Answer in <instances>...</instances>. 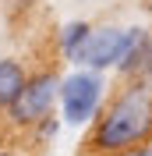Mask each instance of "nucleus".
I'll list each match as a JSON object with an SVG mask.
<instances>
[{
  "mask_svg": "<svg viewBox=\"0 0 152 156\" xmlns=\"http://www.w3.org/2000/svg\"><path fill=\"white\" fill-rule=\"evenodd\" d=\"M152 138V85L134 78L127 89H120L95 117L88 146L95 153L113 156L120 149L142 146Z\"/></svg>",
  "mask_w": 152,
  "mask_h": 156,
  "instance_id": "1",
  "label": "nucleus"
},
{
  "mask_svg": "<svg viewBox=\"0 0 152 156\" xmlns=\"http://www.w3.org/2000/svg\"><path fill=\"white\" fill-rule=\"evenodd\" d=\"M103 99H106L103 71L81 68V71H71L67 78H60L57 107H60V121H64V124L81 128V124H88V121H95L99 110H103Z\"/></svg>",
  "mask_w": 152,
  "mask_h": 156,
  "instance_id": "2",
  "label": "nucleus"
},
{
  "mask_svg": "<svg viewBox=\"0 0 152 156\" xmlns=\"http://www.w3.org/2000/svg\"><path fill=\"white\" fill-rule=\"evenodd\" d=\"M57 96H60V78L53 71H36L29 75L25 89L18 92V99L7 107V121L18 131H36L43 121L53 117L57 110Z\"/></svg>",
  "mask_w": 152,
  "mask_h": 156,
  "instance_id": "3",
  "label": "nucleus"
},
{
  "mask_svg": "<svg viewBox=\"0 0 152 156\" xmlns=\"http://www.w3.org/2000/svg\"><path fill=\"white\" fill-rule=\"evenodd\" d=\"M134 36H138V29H117V25H99V29H95L92 25L85 46L78 53V64H81V68H92V71L117 68V64L127 57Z\"/></svg>",
  "mask_w": 152,
  "mask_h": 156,
  "instance_id": "4",
  "label": "nucleus"
},
{
  "mask_svg": "<svg viewBox=\"0 0 152 156\" xmlns=\"http://www.w3.org/2000/svg\"><path fill=\"white\" fill-rule=\"evenodd\" d=\"M29 82V68L14 57H0V114H7V107L18 99V92Z\"/></svg>",
  "mask_w": 152,
  "mask_h": 156,
  "instance_id": "5",
  "label": "nucleus"
},
{
  "mask_svg": "<svg viewBox=\"0 0 152 156\" xmlns=\"http://www.w3.org/2000/svg\"><path fill=\"white\" fill-rule=\"evenodd\" d=\"M88 32H92V25H88V21H67L64 29H60V36H57L60 57L71 60V64H78V53H81V46H85Z\"/></svg>",
  "mask_w": 152,
  "mask_h": 156,
  "instance_id": "6",
  "label": "nucleus"
},
{
  "mask_svg": "<svg viewBox=\"0 0 152 156\" xmlns=\"http://www.w3.org/2000/svg\"><path fill=\"white\" fill-rule=\"evenodd\" d=\"M113 156H152V142H142V146H131V149H120Z\"/></svg>",
  "mask_w": 152,
  "mask_h": 156,
  "instance_id": "7",
  "label": "nucleus"
},
{
  "mask_svg": "<svg viewBox=\"0 0 152 156\" xmlns=\"http://www.w3.org/2000/svg\"><path fill=\"white\" fill-rule=\"evenodd\" d=\"M0 156H18V153H14V149H0Z\"/></svg>",
  "mask_w": 152,
  "mask_h": 156,
  "instance_id": "8",
  "label": "nucleus"
}]
</instances>
